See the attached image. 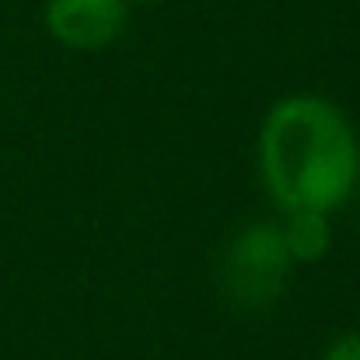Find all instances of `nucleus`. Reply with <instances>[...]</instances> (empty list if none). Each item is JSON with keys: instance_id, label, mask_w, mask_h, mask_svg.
I'll list each match as a JSON object with an SVG mask.
<instances>
[{"instance_id": "f257e3e1", "label": "nucleus", "mask_w": 360, "mask_h": 360, "mask_svg": "<svg viewBox=\"0 0 360 360\" xmlns=\"http://www.w3.org/2000/svg\"><path fill=\"white\" fill-rule=\"evenodd\" d=\"M259 179L283 214H336L360 182L350 116L315 91L276 98L259 122Z\"/></svg>"}, {"instance_id": "f03ea898", "label": "nucleus", "mask_w": 360, "mask_h": 360, "mask_svg": "<svg viewBox=\"0 0 360 360\" xmlns=\"http://www.w3.org/2000/svg\"><path fill=\"white\" fill-rule=\"evenodd\" d=\"M294 259L283 245V231L273 221H252L224 245L217 280L224 297L238 311H266L280 301L290 280Z\"/></svg>"}, {"instance_id": "7ed1b4c3", "label": "nucleus", "mask_w": 360, "mask_h": 360, "mask_svg": "<svg viewBox=\"0 0 360 360\" xmlns=\"http://www.w3.org/2000/svg\"><path fill=\"white\" fill-rule=\"evenodd\" d=\"M42 21L49 39L67 49L95 53L120 39L129 25L126 0H46Z\"/></svg>"}, {"instance_id": "20e7f679", "label": "nucleus", "mask_w": 360, "mask_h": 360, "mask_svg": "<svg viewBox=\"0 0 360 360\" xmlns=\"http://www.w3.org/2000/svg\"><path fill=\"white\" fill-rule=\"evenodd\" d=\"M283 245L290 252L294 262H319L329 255L333 248V228H329V214H287V221L280 224Z\"/></svg>"}, {"instance_id": "39448f33", "label": "nucleus", "mask_w": 360, "mask_h": 360, "mask_svg": "<svg viewBox=\"0 0 360 360\" xmlns=\"http://www.w3.org/2000/svg\"><path fill=\"white\" fill-rule=\"evenodd\" d=\"M322 360H360V333L340 336V340L326 350V357Z\"/></svg>"}, {"instance_id": "423d86ee", "label": "nucleus", "mask_w": 360, "mask_h": 360, "mask_svg": "<svg viewBox=\"0 0 360 360\" xmlns=\"http://www.w3.org/2000/svg\"><path fill=\"white\" fill-rule=\"evenodd\" d=\"M126 4H161V0H126Z\"/></svg>"}]
</instances>
